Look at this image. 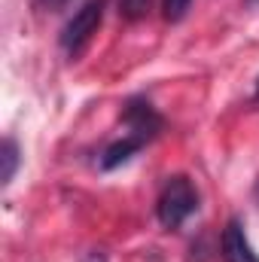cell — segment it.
Returning a JSON list of instances; mask_svg holds the SVG:
<instances>
[{
  "label": "cell",
  "instance_id": "obj_4",
  "mask_svg": "<svg viewBox=\"0 0 259 262\" xmlns=\"http://www.w3.org/2000/svg\"><path fill=\"white\" fill-rule=\"evenodd\" d=\"M220 247H223V259L226 262H259V253L253 250L241 220H229V226L223 229Z\"/></svg>",
  "mask_w": 259,
  "mask_h": 262
},
{
  "label": "cell",
  "instance_id": "obj_2",
  "mask_svg": "<svg viewBox=\"0 0 259 262\" xmlns=\"http://www.w3.org/2000/svg\"><path fill=\"white\" fill-rule=\"evenodd\" d=\"M101 18H104V0H89V3H82L73 12V18L67 21L64 31H61V49L70 58H76L89 46V40L101 28Z\"/></svg>",
  "mask_w": 259,
  "mask_h": 262
},
{
  "label": "cell",
  "instance_id": "obj_3",
  "mask_svg": "<svg viewBox=\"0 0 259 262\" xmlns=\"http://www.w3.org/2000/svg\"><path fill=\"white\" fill-rule=\"evenodd\" d=\"M122 125L128 128V137H137L143 143H149L159 131H162V116L156 113V107L143 98H131L125 104V113H122Z\"/></svg>",
  "mask_w": 259,
  "mask_h": 262
},
{
  "label": "cell",
  "instance_id": "obj_8",
  "mask_svg": "<svg viewBox=\"0 0 259 262\" xmlns=\"http://www.w3.org/2000/svg\"><path fill=\"white\" fill-rule=\"evenodd\" d=\"M189 6H192V0H162V9H165L168 21H180L189 12Z\"/></svg>",
  "mask_w": 259,
  "mask_h": 262
},
{
  "label": "cell",
  "instance_id": "obj_1",
  "mask_svg": "<svg viewBox=\"0 0 259 262\" xmlns=\"http://www.w3.org/2000/svg\"><path fill=\"white\" fill-rule=\"evenodd\" d=\"M198 210V192H195L192 180L183 174L168 177V183L162 186V195L156 204V216L165 229H180L189 216Z\"/></svg>",
  "mask_w": 259,
  "mask_h": 262
},
{
  "label": "cell",
  "instance_id": "obj_7",
  "mask_svg": "<svg viewBox=\"0 0 259 262\" xmlns=\"http://www.w3.org/2000/svg\"><path fill=\"white\" fill-rule=\"evenodd\" d=\"M153 0H119V15L125 21H140L146 12H149Z\"/></svg>",
  "mask_w": 259,
  "mask_h": 262
},
{
  "label": "cell",
  "instance_id": "obj_6",
  "mask_svg": "<svg viewBox=\"0 0 259 262\" xmlns=\"http://www.w3.org/2000/svg\"><path fill=\"white\" fill-rule=\"evenodd\" d=\"M0 162H3L0 183H3V186H9V183H12V177H15V171H18V162H21V156H18V143H15L12 137H6V140H3V146H0Z\"/></svg>",
  "mask_w": 259,
  "mask_h": 262
},
{
  "label": "cell",
  "instance_id": "obj_10",
  "mask_svg": "<svg viewBox=\"0 0 259 262\" xmlns=\"http://www.w3.org/2000/svg\"><path fill=\"white\" fill-rule=\"evenodd\" d=\"M256 98H259V85H256Z\"/></svg>",
  "mask_w": 259,
  "mask_h": 262
},
{
  "label": "cell",
  "instance_id": "obj_5",
  "mask_svg": "<svg viewBox=\"0 0 259 262\" xmlns=\"http://www.w3.org/2000/svg\"><path fill=\"white\" fill-rule=\"evenodd\" d=\"M146 143L143 140H137V137H122V140H116V143H110L107 149H104V156H101V168L104 171H113V168H119V165H125L134 152H140Z\"/></svg>",
  "mask_w": 259,
  "mask_h": 262
},
{
  "label": "cell",
  "instance_id": "obj_9",
  "mask_svg": "<svg viewBox=\"0 0 259 262\" xmlns=\"http://www.w3.org/2000/svg\"><path fill=\"white\" fill-rule=\"evenodd\" d=\"M67 3H70V0H40V6H43V9H52V12L64 9Z\"/></svg>",
  "mask_w": 259,
  "mask_h": 262
}]
</instances>
